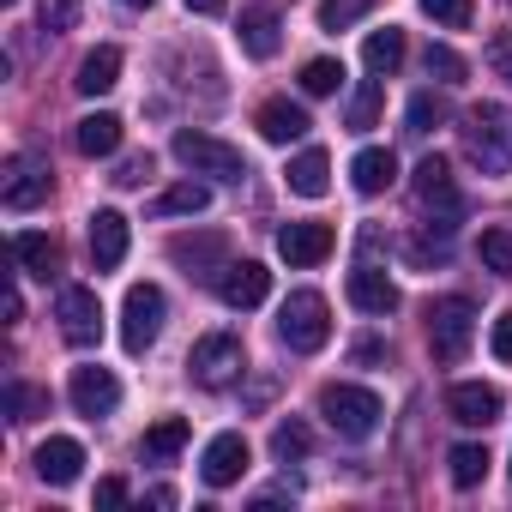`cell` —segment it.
Masks as SVG:
<instances>
[{"label": "cell", "mask_w": 512, "mask_h": 512, "mask_svg": "<svg viewBox=\"0 0 512 512\" xmlns=\"http://www.w3.org/2000/svg\"><path fill=\"white\" fill-rule=\"evenodd\" d=\"M458 139H464V151H470V163H476L482 175H506V169H512V109H506V103H476V109H464Z\"/></svg>", "instance_id": "obj_1"}, {"label": "cell", "mask_w": 512, "mask_h": 512, "mask_svg": "<svg viewBox=\"0 0 512 512\" xmlns=\"http://www.w3.org/2000/svg\"><path fill=\"white\" fill-rule=\"evenodd\" d=\"M169 151H175V163H187L193 175H211V181H241L247 175V157L235 145H223L217 133H199V127H181L169 139Z\"/></svg>", "instance_id": "obj_2"}, {"label": "cell", "mask_w": 512, "mask_h": 512, "mask_svg": "<svg viewBox=\"0 0 512 512\" xmlns=\"http://www.w3.org/2000/svg\"><path fill=\"white\" fill-rule=\"evenodd\" d=\"M187 374H193V386H205V392L235 386V380L247 374V350H241V338H235V332H205V338L193 344V356H187Z\"/></svg>", "instance_id": "obj_3"}, {"label": "cell", "mask_w": 512, "mask_h": 512, "mask_svg": "<svg viewBox=\"0 0 512 512\" xmlns=\"http://www.w3.org/2000/svg\"><path fill=\"white\" fill-rule=\"evenodd\" d=\"M278 338L290 344V350H320L326 338H332V308H326V296L320 290H290V302L278 308Z\"/></svg>", "instance_id": "obj_4"}, {"label": "cell", "mask_w": 512, "mask_h": 512, "mask_svg": "<svg viewBox=\"0 0 512 512\" xmlns=\"http://www.w3.org/2000/svg\"><path fill=\"white\" fill-rule=\"evenodd\" d=\"M470 338H476V308L464 302V296H440V302H428V350H434V362H464V350H470Z\"/></svg>", "instance_id": "obj_5"}, {"label": "cell", "mask_w": 512, "mask_h": 512, "mask_svg": "<svg viewBox=\"0 0 512 512\" xmlns=\"http://www.w3.org/2000/svg\"><path fill=\"white\" fill-rule=\"evenodd\" d=\"M320 416H326L344 440H368V434H380L386 404H380L368 386H326V392H320Z\"/></svg>", "instance_id": "obj_6"}, {"label": "cell", "mask_w": 512, "mask_h": 512, "mask_svg": "<svg viewBox=\"0 0 512 512\" xmlns=\"http://www.w3.org/2000/svg\"><path fill=\"white\" fill-rule=\"evenodd\" d=\"M416 205L428 211V229H440V235H452V229H458L464 199H458V187H452L446 157H422V163H416Z\"/></svg>", "instance_id": "obj_7"}, {"label": "cell", "mask_w": 512, "mask_h": 512, "mask_svg": "<svg viewBox=\"0 0 512 512\" xmlns=\"http://www.w3.org/2000/svg\"><path fill=\"white\" fill-rule=\"evenodd\" d=\"M163 314H169L163 290H157V284H133L127 302H121V344H127L133 356H145V350L157 344V332H163Z\"/></svg>", "instance_id": "obj_8"}, {"label": "cell", "mask_w": 512, "mask_h": 512, "mask_svg": "<svg viewBox=\"0 0 512 512\" xmlns=\"http://www.w3.org/2000/svg\"><path fill=\"white\" fill-rule=\"evenodd\" d=\"M55 320H61V338H67L73 350H91V344L103 338V302H97V290L67 284V290H61V308H55Z\"/></svg>", "instance_id": "obj_9"}, {"label": "cell", "mask_w": 512, "mask_h": 512, "mask_svg": "<svg viewBox=\"0 0 512 512\" xmlns=\"http://www.w3.org/2000/svg\"><path fill=\"white\" fill-rule=\"evenodd\" d=\"M49 187H55L49 163L25 151V157H13V163H7V175H0V205H7V211H31V205H43V199H49Z\"/></svg>", "instance_id": "obj_10"}, {"label": "cell", "mask_w": 512, "mask_h": 512, "mask_svg": "<svg viewBox=\"0 0 512 512\" xmlns=\"http://www.w3.org/2000/svg\"><path fill=\"white\" fill-rule=\"evenodd\" d=\"M169 260H175L187 278H211V284H217V272L229 266V235H217V229L175 235V241H169Z\"/></svg>", "instance_id": "obj_11"}, {"label": "cell", "mask_w": 512, "mask_h": 512, "mask_svg": "<svg viewBox=\"0 0 512 512\" xmlns=\"http://www.w3.org/2000/svg\"><path fill=\"white\" fill-rule=\"evenodd\" d=\"M500 410H506L500 386H482V380H458V386L446 392V416H452L458 428H488V422H500Z\"/></svg>", "instance_id": "obj_12"}, {"label": "cell", "mask_w": 512, "mask_h": 512, "mask_svg": "<svg viewBox=\"0 0 512 512\" xmlns=\"http://www.w3.org/2000/svg\"><path fill=\"white\" fill-rule=\"evenodd\" d=\"M266 290H272V272L260 266V260H229L223 272H217V296H223V308H260L266 302Z\"/></svg>", "instance_id": "obj_13"}, {"label": "cell", "mask_w": 512, "mask_h": 512, "mask_svg": "<svg viewBox=\"0 0 512 512\" xmlns=\"http://www.w3.org/2000/svg\"><path fill=\"white\" fill-rule=\"evenodd\" d=\"M67 398H73V410L79 416H109L115 404H121V380L109 374V368H73V386H67Z\"/></svg>", "instance_id": "obj_14"}, {"label": "cell", "mask_w": 512, "mask_h": 512, "mask_svg": "<svg viewBox=\"0 0 512 512\" xmlns=\"http://www.w3.org/2000/svg\"><path fill=\"white\" fill-rule=\"evenodd\" d=\"M332 247H338L332 223H284L278 229V253H284L290 266H320Z\"/></svg>", "instance_id": "obj_15"}, {"label": "cell", "mask_w": 512, "mask_h": 512, "mask_svg": "<svg viewBox=\"0 0 512 512\" xmlns=\"http://www.w3.org/2000/svg\"><path fill=\"white\" fill-rule=\"evenodd\" d=\"M199 476H205V488L241 482V476H247V440H241V434H217V440L205 446V458H199Z\"/></svg>", "instance_id": "obj_16"}, {"label": "cell", "mask_w": 512, "mask_h": 512, "mask_svg": "<svg viewBox=\"0 0 512 512\" xmlns=\"http://www.w3.org/2000/svg\"><path fill=\"white\" fill-rule=\"evenodd\" d=\"M127 260V217L121 211H91V266L97 272H115Z\"/></svg>", "instance_id": "obj_17"}, {"label": "cell", "mask_w": 512, "mask_h": 512, "mask_svg": "<svg viewBox=\"0 0 512 512\" xmlns=\"http://www.w3.org/2000/svg\"><path fill=\"white\" fill-rule=\"evenodd\" d=\"M79 470H85V446H79V440H67V434H49V440L37 446V476H43L49 488H67V482H79Z\"/></svg>", "instance_id": "obj_18"}, {"label": "cell", "mask_w": 512, "mask_h": 512, "mask_svg": "<svg viewBox=\"0 0 512 512\" xmlns=\"http://www.w3.org/2000/svg\"><path fill=\"white\" fill-rule=\"evenodd\" d=\"M13 260H19L25 278L49 284V278L61 272V247H55V235H43V229H19V235H13Z\"/></svg>", "instance_id": "obj_19"}, {"label": "cell", "mask_w": 512, "mask_h": 512, "mask_svg": "<svg viewBox=\"0 0 512 512\" xmlns=\"http://www.w3.org/2000/svg\"><path fill=\"white\" fill-rule=\"evenodd\" d=\"M278 43H284V19H278V7H247L241 13V49L253 55V61H272L278 55Z\"/></svg>", "instance_id": "obj_20"}, {"label": "cell", "mask_w": 512, "mask_h": 512, "mask_svg": "<svg viewBox=\"0 0 512 512\" xmlns=\"http://www.w3.org/2000/svg\"><path fill=\"white\" fill-rule=\"evenodd\" d=\"M350 302H356L362 314L386 320V314H398V284H392L386 272H374V266H356V272H350Z\"/></svg>", "instance_id": "obj_21"}, {"label": "cell", "mask_w": 512, "mask_h": 512, "mask_svg": "<svg viewBox=\"0 0 512 512\" xmlns=\"http://www.w3.org/2000/svg\"><path fill=\"white\" fill-rule=\"evenodd\" d=\"M308 109L302 103H290V97H272L266 109H260V139H272V145H296V139H308Z\"/></svg>", "instance_id": "obj_22"}, {"label": "cell", "mask_w": 512, "mask_h": 512, "mask_svg": "<svg viewBox=\"0 0 512 512\" xmlns=\"http://www.w3.org/2000/svg\"><path fill=\"white\" fill-rule=\"evenodd\" d=\"M73 145H79V157H115L121 151V115H109V109L85 115L73 127Z\"/></svg>", "instance_id": "obj_23"}, {"label": "cell", "mask_w": 512, "mask_h": 512, "mask_svg": "<svg viewBox=\"0 0 512 512\" xmlns=\"http://www.w3.org/2000/svg\"><path fill=\"white\" fill-rule=\"evenodd\" d=\"M350 181H356V193H386L392 181H398V157L392 151H380V145H368V151H356V163H350Z\"/></svg>", "instance_id": "obj_24"}, {"label": "cell", "mask_w": 512, "mask_h": 512, "mask_svg": "<svg viewBox=\"0 0 512 512\" xmlns=\"http://www.w3.org/2000/svg\"><path fill=\"white\" fill-rule=\"evenodd\" d=\"M73 85H79L85 97L115 91V85H121V49H109V43H103V49H91V55L79 61V79H73Z\"/></svg>", "instance_id": "obj_25"}, {"label": "cell", "mask_w": 512, "mask_h": 512, "mask_svg": "<svg viewBox=\"0 0 512 512\" xmlns=\"http://www.w3.org/2000/svg\"><path fill=\"white\" fill-rule=\"evenodd\" d=\"M404 55H410V43H404V31H398V25L374 31V37H368V49H362V61H368V73H374V79H392V73L404 67Z\"/></svg>", "instance_id": "obj_26"}, {"label": "cell", "mask_w": 512, "mask_h": 512, "mask_svg": "<svg viewBox=\"0 0 512 512\" xmlns=\"http://www.w3.org/2000/svg\"><path fill=\"white\" fill-rule=\"evenodd\" d=\"M290 193H302V199H320L326 187H332V157L326 151H302L296 163H290Z\"/></svg>", "instance_id": "obj_27"}, {"label": "cell", "mask_w": 512, "mask_h": 512, "mask_svg": "<svg viewBox=\"0 0 512 512\" xmlns=\"http://www.w3.org/2000/svg\"><path fill=\"white\" fill-rule=\"evenodd\" d=\"M205 205H211V187H205V181H193V175H187V181H175V187H163V193L151 199V211H157V217H193V211H205Z\"/></svg>", "instance_id": "obj_28"}, {"label": "cell", "mask_w": 512, "mask_h": 512, "mask_svg": "<svg viewBox=\"0 0 512 512\" xmlns=\"http://www.w3.org/2000/svg\"><path fill=\"white\" fill-rule=\"evenodd\" d=\"M187 434H193L187 416H163V422H151V428H145V458H151V464H169V458L187 446Z\"/></svg>", "instance_id": "obj_29"}, {"label": "cell", "mask_w": 512, "mask_h": 512, "mask_svg": "<svg viewBox=\"0 0 512 512\" xmlns=\"http://www.w3.org/2000/svg\"><path fill=\"white\" fill-rule=\"evenodd\" d=\"M446 470H452V482H458V488H476V482L488 476V446H476V440L452 446V452H446Z\"/></svg>", "instance_id": "obj_30"}, {"label": "cell", "mask_w": 512, "mask_h": 512, "mask_svg": "<svg viewBox=\"0 0 512 512\" xmlns=\"http://www.w3.org/2000/svg\"><path fill=\"white\" fill-rule=\"evenodd\" d=\"M302 91H308V97H338V91H344V61H332V55L308 61V67H302Z\"/></svg>", "instance_id": "obj_31"}, {"label": "cell", "mask_w": 512, "mask_h": 512, "mask_svg": "<svg viewBox=\"0 0 512 512\" xmlns=\"http://www.w3.org/2000/svg\"><path fill=\"white\" fill-rule=\"evenodd\" d=\"M272 452H278L284 464H290V458H308V452H314V428H308L302 416L278 422V428H272Z\"/></svg>", "instance_id": "obj_32"}, {"label": "cell", "mask_w": 512, "mask_h": 512, "mask_svg": "<svg viewBox=\"0 0 512 512\" xmlns=\"http://www.w3.org/2000/svg\"><path fill=\"white\" fill-rule=\"evenodd\" d=\"M374 7H380V0H320V13H314V19H320V31H350V25L368 19Z\"/></svg>", "instance_id": "obj_33"}, {"label": "cell", "mask_w": 512, "mask_h": 512, "mask_svg": "<svg viewBox=\"0 0 512 512\" xmlns=\"http://www.w3.org/2000/svg\"><path fill=\"white\" fill-rule=\"evenodd\" d=\"M476 253H482V266H488L494 278H512V229H482Z\"/></svg>", "instance_id": "obj_34"}, {"label": "cell", "mask_w": 512, "mask_h": 512, "mask_svg": "<svg viewBox=\"0 0 512 512\" xmlns=\"http://www.w3.org/2000/svg\"><path fill=\"white\" fill-rule=\"evenodd\" d=\"M380 109H386V85H380V79H368V85L350 97V127H356V133H368V127L380 121Z\"/></svg>", "instance_id": "obj_35"}, {"label": "cell", "mask_w": 512, "mask_h": 512, "mask_svg": "<svg viewBox=\"0 0 512 512\" xmlns=\"http://www.w3.org/2000/svg\"><path fill=\"white\" fill-rule=\"evenodd\" d=\"M37 25H43L49 37L73 31V25H79V0H37Z\"/></svg>", "instance_id": "obj_36"}, {"label": "cell", "mask_w": 512, "mask_h": 512, "mask_svg": "<svg viewBox=\"0 0 512 512\" xmlns=\"http://www.w3.org/2000/svg\"><path fill=\"white\" fill-rule=\"evenodd\" d=\"M422 67H428V79H440V85H458V79H464V55H452L446 43H428Z\"/></svg>", "instance_id": "obj_37"}, {"label": "cell", "mask_w": 512, "mask_h": 512, "mask_svg": "<svg viewBox=\"0 0 512 512\" xmlns=\"http://www.w3.org/2000/svg\"><path fill=\"white\" fill-rule=\"evenodd\" d=\"M422 13H428L434 25H446V31H464V25L476 19V7H470V0H422Z\"/></svg>", "instance_id": "obj_38"}, {"label": "cell", "mask_w": 512, "mask_h": 512, "mask_svg": "<svg viewBox=\"0 0 512 512\" xmlns=\"http://www.w3.org/2000/svg\"><path fill=\"white\" fill-rule=\"evenodd\" d=\"M43 404H49V398H43V392H31V386H19V380L7 386V422H31Z\"/></svg>", "instance_id": "obj_39"}, {"label": "cell", "mask_w": 512, "mask_h": 512, "mask_svg": "<svg viewBox=\"0 0 512 512\" xmlns=\"http://www.w3.org/2000/svg\"><path fill=\"white\" fill-rule=\"evenodd\" d=\"M440 121H446V103H440V97H428V91H422V97H416V103H410V133H434V127H440Z\"/></svg>", "instance_id": "obj_40"}, {"label": "cell", "mask_w": 512, "mask_h": 512, "mask_svg": "<svg viewBox=\"0 0 512 512\" xmlns=\"http://www.w3.org/2000/svg\"><path fill=\"white\" fill-rule=\"evenodd\" d=\"M488 350H494V362H512V314H500V320H494Z\"/></svg>", "instance_id": "obj_41"}, {"label": "cell", "mask_w": 512, "mask_h": 512, "mask_svg": "<svg viewBox=\"0 0 512 512\" xmlns=\"http://www.w3.org/2000/svg\"><path fill=\"white\" fill-rule=\"evenodd\" d=\"M488 67H494L500 79H512V31H500V37L488 43Z\"/></svg>", "instance_id": "obj_42"}, {"label": "cell", "mask_w": 512, "mask_h": 512, "mask_svg": "<svg viewBox=\"0 0 512 512\" xmlns=\"http://www.w3.org/2000/svg\"><path fill=\"white\" fill-rule=\"evenodd\" d=\"M145 175H151V157H127V163H121V169H115L109 181H115V187H139Z\"/></svg>", "instance_id": "obj_43"}, {"label": "cell", "mask_w": 512, "mask_h": 512, "mask_svg": "<svg viewBox=\"0 0 512 512\" xmlns=\"http://www.w3.org/2000/svg\"><path fill=\"white\" fill-rule=\"evenodd\" d=\"M121 500H127V482L121 476H103L97 482V506H121Z\"/></svg>", "instance_id": "obj_44"}, {"label": "cell", "mask_w": 512, "mask_h": 512, "mask_svg": "<svg viewBox=\"0 0 512 512\" xmlns=\"http://www.w3.org/2000/svg\"><path fill=\"white\" fill-rule=\"evenodd\" d=\"M229 0H187V13H199V19H211V13H223Z\"/></svg>", "instance_id": "obj_45"}, {"label": "cell", "mask_w": 512, "mask_h": 512, "mask_svg": "<svg viewBox=\"0 0 512 512\" xmlns=\"http://www.w3.org/2000/svg\"><path fill=\"white\" fill-rule=\"evenodd\" d=\"M380 356H386V344H374V338H368V344H356V362H380Z\"/></svg>", "instance_id": "obj_46"}, {"label": "cell", "mask_w": 512, "mask_h": 512, "mask_svg": "<svg viewBox=\"0 0 512 512\" xmlns=\"http://www.w3.org/2000/svg\"><path fill=\"white\" fill-rule=\"evenodd\" d=\"M121 7H157V0H121Z\"/></svg>", "instance_id": "obj_47"}, {"label": "cell", "mask_w": 512, "mask_h": 512, "mask_svg": "<svg viewBox=\"0 0 512 512\" xmlns=\"http://www.w3.org/2000/svg\"><path fill=\"white\" fill-rule=\"evenodd\" d=\"M7 7H13V0H7Z\"/></svg>", "instance_id": "obj_48"}]
</instances>
